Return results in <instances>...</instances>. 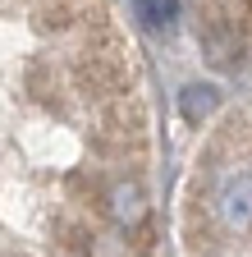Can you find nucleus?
Returning a JSON list of instances; mask_svg holds the SVG:
<instances>
[{"label":"nucleus","mask_w":252,"mask_h":257,"mask_svg":"<svg viewBox=\"0 0 252 257\" xmlns=\"http://www.w3.org/2000/svg\"><path fill=\"white\" fill-rule=\"evenodd\" d=\"M69 14H74L69 5H42V10H37V23H42L46 32H51V28H55V32H65V28L74 23Z\"/></svg>","instance_id":"423d86ee"},{"label":"nucleus","mask_w":252,"mask_h":257,"mask_svg":"<svg viewBox=\"0 0 252 257\" xmlns=\"http://www.w3.org/2000/svg\"><path fill=\"white\" fill-rule=\"evenodd\" d=\"M74 83H78V92H87V96H124V92H129V64H124L119 55H97V51H87V55L74 64Z\"/></svg>","instance_id":"f257e3e1"},{"label":"nucleus","mask_w":252,"mask_h":257,"mask_svg":"<svg viewBox=\"0 0 252 257\" xmlns=\"http://www.w3.org/2000/svg\"><path fill=\"white\" fill-rule=\"evenodd\" d=\"M220 225L234 234L252 230V170H234L225 184H220V198H215Z\"/></svg>","instance_id":"7ed1b4c3"},{"label":"nucleus","mask_w":252,"mask_h":257,"mask_svg":"<svg viewBox=\"0 0 252 257\" xmlns=\"http://www.w3.org/2000/svg\"><path fill=\"white\" fill-rule=\"evenodd\" d=\"M133 14L147 28H170L179 19V0H133Z\"/></svg>","instance_id":"39448f33"},{"label":"nucleus","mask_w":252,"mask_h":257,"mask_svg":"<svg viewBox=\"0 0 252 257\" xmlns=\"http://www.w3.org/2000/svg\"><path fill=\"white\" fill-rule=\"evenodd\" d=\"M101 207H106L110 225H115V230H124V234H133V230H142V225H147V193H142V184L129 179V175H119V179H110V184L101 188Z\"/></svg>","instance_id":"f03ea898"},{"label":"nucleus","mask_w":252,"mask_h":257,"mask_svg":"<svg viewBox=\"0 0 252 257\" xmlns=\"http://www.w3.org/2000/svg\"><path fill=\"white\" fill-rule=\"evenodd\" d=\"M247 10H252V0H247Z\"/></svg>","instance_id":"0eeeda50"},{"label":"nucleus","mask_w":252,"mask_h":257,"mask_svg":"<svg viewBox=\"0 0 252 257\" xmlns=\"http://www.w3.org/2000/svg\"><path fill=\"white\" fill-rule=\"evenodd\" d=\"M215 110H220V92H215L211 83H188V87L179 92V115H183L188 124H206Z\"/></svg>","instance_id":"20e7f679"}]
</instances>
